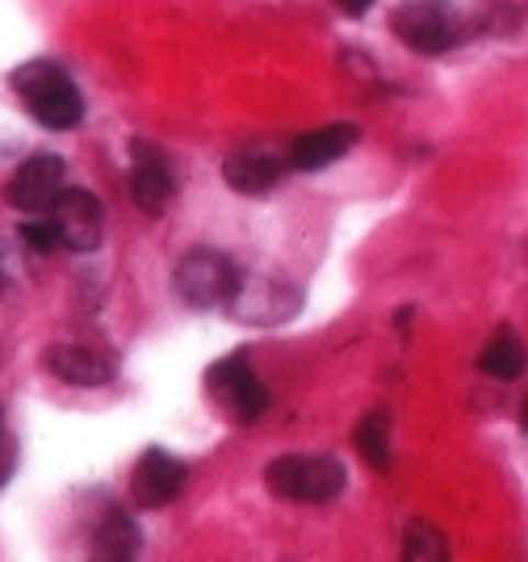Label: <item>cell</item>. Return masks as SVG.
Listing matches in <instances>:
<instances>
[{
  "instance_id": "1",
  "label": "cell",
  "mask_w": 528,
  "mask_h": 562,
  "mask_svg": "<svg viewBox=\"0 0 528 562\" xmlns=\"http://www.w3.org/2000/svg\"><path fill=\"white\" fill-rule=\"evenodd\" d=\"M13 93L22 97L25 114L46 131H71L85 122V97L55 59H30L13 71Z\"/></svg>"
},
{
  "instance_id": "18",
  "label": "cell",
  "mask_w": 528,
  "mask_h": 562,
  "mask_svg": "<svg viewBox=\"0 0 528 562\" xmlns=\"http://www.w3.org/2000/svg\"><path fill=\"white\" fill-rule=\"evenodd\" d=\"M22 244H30V248H34V252H55V248H64V244H59V232H55V223H50V218H34V223H22Z\"/></svg>"
},
{
  "instance_id": "5",
  "label": "cell",
  "mask_w": 528,
  "mask_h": 562,
  "mask_svg": "<svg viewBox=\"0 0 528 562\" xmlns=\"http://www.w3.org/2000/svg\"><path fill=\"white\" fill-rule=\"evenodd\" d=\"M64 189H68V168H64V160L50 156V151H38V156H30L9 177L4 198H9V206H18L22 214H50L55 202L64 198Z\"/></svg>"
},
{
  "instance_id": "2",
  "label": "cell",
  "mask_w": 528,
  "mask_h": 562,
  "mask_svg": "<svg viewBox=\"0 0 528 562\" xmlns=\"http://www.w3.org/2000/svg\"><path fill=\"white\" fill-rule=\"evenodd\" d=\"M265 483L277 499H290V504H332L345 492L348 474L327 453H290V458L269 462Z\"/></svg>"
},
{
  "instance_id": "13",
  "label": "cell",
  "mask_w": 528,
  "mask_h": 562,
  "mask_svg": "<svg viewBox=\"0 0 528 562\" xmlns=\"http://www.w3.org/2000/svg\"><path fill=\"white\" fill-rule=\"evenodd\" d=\"M43 366L68 386H105L114 378V366L89 345H50L43 352Z\"/></svg>"
},
{
  "instance_id": "11",
  "label": "cell",
  "mask_w": 528,
  "mask_h": 562,
  "mask_svg": "<svg viewBox=\"0 0 528 562\" xmlns=\"http://www.w3.org/2000/svg\"><path fill=\"white\" fill-rule=\"evenodd\" d=\"M357 139H361V131L352 122H327L319 131H306L302 139L290 143L285 165L294 168V172H319V168L345 160Z\"/></svg>"
},
{
  "instance_id": "12",
  "label": "cell",
  "mask_w": 528,
  "mask_h": 562,
  "mask_svg": "<svg viewBox=\"0 0 528 562\" xmlns=\"http://www.w3.org/2000/svg\"><path fill=\"white\" fill-rule=\"evenodd\" d=\"M281 172H285V160L277 151H265V147H239L223 160L227 186L235 193H248V198H260V193L277 189Z\"/></svg>"
},
{
  "instance_id": "14",
  "label": "cell",
  "mask_w": 528,
  "mask_h": 562,
  "mask_svg": "<svg viewBox=\"0 0 528 562\" xmlns=\"http://www.w3.org/2000/svg\"><path fill=\"white\" fill-rule=\"evenodd\" d=\"M138 559V525L131 513H105L92 533L89 562H135Z\"/></svg>"
},
{
  "instance_id": "19",
  "label": "cell",
  "mask_w": 528,
  "mask_h": 562,
  "mask_svg": "<svg viewBox=\"0 0 528 562\" xmlns=\"http://www.w3.org/2000/svg\"><path fill=\"white\" fill-rule=\"evenodd\" d=\"M336 9H345L348 18H366L373 9V0H336Z\"/></svg>"
},
{
  "instance_id": "8",
  "label": "cell",
  "mask_w": 528,
  "mask_h": 562,
  "mask_svg": "<svg viewBox=\"0 0 528 562\" xmlns=\"http://www.w3.org/2000/svg\"><path fill=\"white\" fill-rule=\"evenodd\" d=\"M302 306V294L290 290L281 278H239V290L231 299V311L248 324H281Z\"/></svg>"
},
{
  "instance_id": "6",
  "label": "cell",
  "mask_w": 528,
  "mask_h": 562,
  "mask_svg": "<svg viewBox=\"0 0 528 562\" xmlns=\"http://www.w3.org/2000/svg\"><path fill=\"white\" fill-rule=\"evenodd\" d=\"M210 395L218 398L235 420H260L269 407V391L256 378L248 352H231L210 370Z\"/></svg>"
},
{
  "instance_id": "7",
  "label": "cell",
  "mask_w": 528,
  "mask_h": 562,
  "mask_svg": "<svg viewBox=\"0 0 528 562\" xmlns=\"http://www.w3.org/2000/svg\"><path fill=\"white\" fill-rule=\"evenodd\" d=\"M50 223H55V232H59V244L68 248V252H97L101 248V239H105V211H101V202H97V193L89 189H64V198L55 202V211L46 214Z\"/></svg>"
},
{
  "instance_id": "20",
  "label": "cell",
  "mask_w": 528,
  "mask_h": 562,
  "mask_svg": "<svg viewBox=\"0 0 528 562\" xmlns=\"http://www.w3.org/2000/svg\"><path fill=\"white\" fill-rule=\"evenodd\" d=\"M4 470H9V453H4V424H0V479H4Z\"/></svg>"
},
{
  "instance_id": "9",
  "label": "cell",
  "mask_w": 528,
  "mask_h": 562,
  "mask_svg": "<svg viewBox=\"0 0 528 562\" xmlns=\"http://www.w3.org/2000/svg\"><path fill=\"white\" fill-rule=\"evenodd\" d=\"M184 479H189V470L168 449H147L131 474V495L138 508H164L184 492Z\"/></svg>"
},
{
  "instance_id": "3",
  "label": "cell",
  "mask_w": 528,
  "mask_h": 562,
  "mask_svg": "<svg viewBox=\"0 0 528 562\" xmlns=\"http://www.w3.org/2000/svg\"><path fill=\"white\" fill-rule=\"evenodd\" d=\"M391 30L398 34V43L415 55H445L461 43L465 22H461L453 0H403L394 9Z\"/></svg>"
},
{
  "instance_id": "17",
  "label": "cell",
  "mask_w": 528,
  "mask_h": 562,
  "mask_svg": "<svg viewBox=\"0 0 528 562\" xmlns=\"http://www.w3.org/2000/svg\"><path fill=\"white\" fill-rule=\"evenodd\" d=\"M403 562H449V541L432 520L415 516L403 533Z\"/></svg>"
},
{
  "instance_id": "4",
  "label": "cell",
  "mask_w": 528,
  "mask_h": 562,
  "mask_svg": "<svg viewBox=\"0 0 528 562\" xmlns=\"http://www.w3.org/2000/svg\"><path fill=\"white\" fill-rule=\"evenodd\" d=\"M239 269L231 265V257L214 252V248H193L177 260V299L189 303L193 311H214V306H231L235 290H239Z\"/></svg>"
},
{
  "instance_id": "10",
  "label": "cell",
  "mask_w": 528,
  "mask_h": 562,
  "mask_svg": "<svg viewBox=\"0 0 528 562\" xmlns=\"http://www.w3.org/2000/svg\"><path fill=\"white\" fill-rule=\"evenodd\" d=\"M172 168L164 160V151L156 143H131V193H135V206L143 214H156L172 202Z\"/></svg>"
},
{
  "instance_id": "21",
  "label": "cell",
  "mask_w": 528,
  "mask_h": 562,
  "mask_svg": "<svg viewBox=\"0 0 528 562\" xmlns=\"http://www.w3.org/2000/svg\"><path fill=\"white\" fill-rule=\"evenodd\" d=\"M520 424L528 428V395H525V407H520Z\"/></svg>"
},
{
  "instance_id": "15",
  "label": "cell",
  "mask_w": 528,
  "mask_h": 562,
  "mask_svg": "<svg viewBox=\"0 0 528 562\" xmlns=\"http://www.w3.org/2000/svg\"><path fill=\"white\" fill-rule=\"evenodd\" d=\"M528 366V352H525V340L516 336V331L499 328L491 340H486V349L479 352V370L486 378H499V382H512V378H520Z\"/></svg>"
},
{
  "instance_id": "16",
  "label": "cell",
  "mask_w": 528,
  "mask_h": 562,
  "mask_svg": "<svg viewBox=\"0 0 528 562\" xmlns=\"http://www.w3.org/2000/svg\"><path fill=\"white\" fill-rule=\"evenodd\" d=\"M357 453L373 470H391V416L386 412H369L357 424Z\"/></svg>"
}]
</instances>
